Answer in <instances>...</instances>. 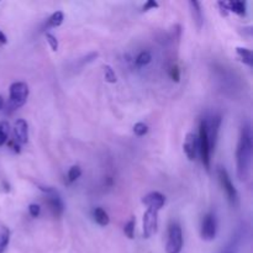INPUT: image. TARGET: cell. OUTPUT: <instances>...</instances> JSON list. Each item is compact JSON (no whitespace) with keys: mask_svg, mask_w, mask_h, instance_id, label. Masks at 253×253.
Returning a JSON list of instances; mask_svg holds the SVG:
<instances>
[{"mask_svg":"<svg viewBox=\"0 0 253 253\" xmlns=\"http://www.w3.org/2000/svg\"><path fill=\"white\" fill-rule=\"evenodd\" d=\"M252 163V132L250 124H245L241 128L240 139L236 148V168L241 182H246L251 174Z\"/></svg>","mask_w":253,"mask_h":253,"instance_id":"cell-1","label":"cell"},{"mask_svg":"<svg viewBox=\"0 0 253 253\" xmlns=\"http://www.w3.org/2000/svg\"><path fill=\"white\" fill-rule=\"evenodd\" d=\"M29 97V86L24 82H15L9 88V99L13 109L21 107L26 103Z\"/></svg>","mask_w":253,"mask_h":253,"instance_id":"cell-2","label":"cell"},{"mask_svg":"<svg viewBox=\"0 0 253 253\" xmlns=\"http://www.w3.org/2000/svg\"><path fill=\"white\" fill-rule=\"evenodd\" d=\"M183 247V232L182 227L177 222L169 225L168 229V238L166 245V252L167 253H180Z\"/></svg>","mask_w":253,"mask_h":253,"instance_id":"cell-3","label":"cell"},{"mask_svg":"<svg viewBox=\"0 0 253 253\" xmlns=\"http://www.w3.org/2000/svg\"><path fill=\"white\" fill-rule=\"evenodd\" d=\"M199 152L201 156V162L206 169L210 168V156H211V149H210L209 140H208V132H206V123L205 120H201L200 126H199Z\"/></svg>","mask_w":253,"mask_h":253,"instance_id":"cell-4","label":"cell"},{"mask_svg":"<svg viewBox=\"0 0 253 253\" xmlns=\"http://www.w3.org/2000/svg\"><path fill=\"white\" fill-rule=\"evenodd\" d=\"M217 178H219V182L221 184L222 189L226 193L230 204L236 208L238 205V193L236 190L235 186L232 184V182H231V179H230L229 173H227V170L224 167L217 168Z\"/></svg>","mask_w":253,"mask_h":253,"instance_id":"cell-5","label":"cell"},{"mask_svg":"<svg viewBox=\"0 0 253 253\" xmlns=\"http://www.w3.org/2000/svg\"><path fill=\"white\" fill-rule=\"evenodd\" d=\"M42 190L46 193L47 195V204L50 206L51 212L53 214L55 217H60L61 215L64 211V204H63L62 198L58 195L57 191H55L53 189L50 188H41Z\"/></svg>","mask_w":253,"mask_h":253,"instance_id":"cell-6","label":"cell"},{"mask_svg":"<svg viewBox=\"0 0 253 253\" xmlns=\"http://www.w3.org/2000/svg\"><path fill=\"white\" fill-rule=\"evenodd\" d=\"M158 226V210L147 209L144 214V236L149 238L157 232Z\"/></svg>","mask_w":253,"mask_h":253,"instance_id":"cell-7","label":"cell"},{"mask_svg":"<svg viewBox=\"0 0 253 253\" xmlns=\"http://www.w3.org/2000/svg\"><path fill=\"white\" fill-rule=\"evenodd\" d=\"M200 235L204 241H212L216 236V219L212 212H209L204 216Z\"/></svg>","mask_w":253,"mask_h":253,"instance_id":"cell-8","label":"cell"},{"mask_svg":"<svg viewBox=\"0 0 253 253\" xmlns=\"http://www.w3.org/2000/svg\"><path fill=\"white\" fill-rule=\"evenodd\" d=\"M142 203L147 205V209H154L159 211L165 205L166 198L163 194L158 193V191H152L142 199Z\"/></svg>","mask_w":253,"mask_h":253,"instance_id":"cell-9","label":"cell"},{"mask_svg":"<svg viewBox=\"0 0 253 253\" xmlns=\"http://www.w3.org/2000/svg\"><path fill=\"white\" fill-rule=\"evenodd\" d=\"M14 136L19 144H26L29 140V125L25 120L19 119L14 124Z\"/></svg>","mask_w":253,"mask_h":253,"instance_id":"cell-10","label":"cell"},{"mask_svg":"<svg viewBox=\"0 0 253 253\" xmlns=\"http://www.w3.org/2000/svg\"><path fill=\"white\" fill-rule=\"evenodd\" d=\"M196 147H198L196 136L191 132L187 133L186 141H184V145H183V149H184V153L188 157L189 161H194L195 159Z\"/></svg>","mask_w":253,"mask_h":253,"instance_id":"cell-11","label":"cell"},{"mask_svg":"<svg viewBox=\"0 0 253 253\" xmlns=\"http://www.w3.org/2000/svg\"><path fill=\"white\" fill-rule=\"evenodd\" d=\"M189 8H190V13H191V16H193L194 22L196 24L198 29H201L204 20H203V13H201L200 3H199V1H194V0H191V1H189Z\"/></svg>","mask_w":253,"mask_h":253,"instance_id":"cell-12","label":"cell"},{"mask_svg":"<svg viewBox=\"0 0 253 253\" xmlns=\"http://www.w3.org/2000/svg\"><path fill=\"white\" fill-rule=\"evenodd\" d=\"M10 241V230L6 226H0V253H4Z\"/></svg>","mask_w":253,"mask_h":253,"instance_id":"cell-13","label":"cell"},{"mask_svg":"<svg viewBox=\"0 0 253 253\" xmlns=\"http://www.w3.org/2000/svg\"><path fill=\"white\" fill-rule=\"evenodd\" d=\"M236 53H237L240 60L242 61L245 64L252 67L253 56H252V52H251V50H248V48H245V47H237L236 48Z\"/></svg>","mask_w":253,"mask_h":253,"instance_id":"cell-14","label":"cell"},{"mask_svg":"<svg viewBox=\"0 0 253 253\" xmlns=\"http://www.w3.org/2000/svg\"><path fill=\"white\" fill-rule=\"evenodd\" d=\"M93 215H94L95 221H97L100 226H106V225H109L110 222L109 215H107V212L105 211L104 209H102V208H97V209L93 211Z\"/></svg>","mask_w":253,"mask_h":253,"instance_id":"cell-15","label":"cell"},{"mask_svg":"<svg viewBox=\"0 0 253 253\" xmlns=\"http://www.w3.org/2000/svg\"><path fill=\"white\" fill-rule=\"evenodd\" d=\"M229 11L238 14V15H246V3L245 1H229L227 3Z\"/></svg>","mask_w":253,"mask_h":253,"instance_id":"cell-16","label":"cell"},{"mask_svg":"<svg viewBox=\"0 0 253 253\" xmlns=\"http://www.w3.org/2000/svg\"><path fill=\"white\" fill-rule=\"evenodd\" d=\"M152 61V55L149 51H142V52L139 53V56L136 57L135 62L137 67H145L148 63H151Z\"/></svg>","mask_w":253,"mask_h":253,"instance_id":"cell-17","label":"cell"},{"mask_svg":"<svg viewBox=\"0 0 253 253\" xmlns=\"http://www.w3.org/2000/svg\"><path fill=\"white\" fill-rule=\"evenodd\" d=\"M9 128H10V126H9L8 121H1L0 123V146L5 145L6 141H8Z\"/></svg>","mask_w":253,"mask_h":253,"instance_id":"cell-18","label":"cell"},{"mask_svg":"<svg viewBox=\"0 0 253 253\" xmlns=\"http://www.w3.org/2000/svg\"><path fill=\"white\" fill-rule=\"evenodd\" d=\"M63 20H64V15H63L62 11H56V13L52 14L51 18L48 19V25L52 27H58L62 25Z\"/></svg>","mask_w":253,"mask_h":253,"instance_id":"cell-19","label":"cell"},{"mask_svg":"<svg viewBox=\"0 0 253 253\" xmlns=\"http://www.w3.org/2000/svg\"><path fill=\"white\" fill-rule=\"evenodd\" d=\"M81 174H82L81 167H79V166H73L71 169L68 170V180H69L71 183L76 182V180L81 177Z\"/></svg>","mask_w":253,"mask_h":253,"instance_id":"cell-20","label":"cell"},{"mask_svg":"<svg viewBox=\"0 0 253 253\" xmlns=\"http://www.w3.org/2000/svg\"><path fill=\"white\" fill-rule=\"evenodd\" d=\"M124 232L130 240H132L133 236H135V220L131 219L130 221H127V224L124 227Z\"/></svg>","mask_w":253,"mask_h":253,"instance_id":"cell-21","label":"cell"},{"mask_svg":"<svg viewBox=\"0 0 253 253\" xmlns=\"http://www.w3.org/2000/svg\"><path fill=\"white\" fill-rule=\"evenodd\" d=\"M238 237H233L231 242L221 251V253H237V246H238Z\"/></svg>","mask_w":253,"mask_h":253,"instance_id":"cell-22","label":"cell"},{"mask_svg":"<svg viewBox=\"0 0 253 253\" xmlns=\"http://www.w3.org/2000/svg\"><path fill=\"white\" fill-rule=\"evenodd\" d=\"M104 77H105V81L109 82V83H115V82H116L115 72L110 65H104Z\"/></svg>","mask_w":253,"mask_h":253,"instance_id":"cell-23","label":"cell"},{"mask_svg":"<svg viewBox=\"0 0 253 253\" xmlns=\"http://www.w3.org/2000/svg\"><path fill=\"white\" fill-rule=\"evenodd\" d=\"M147 131H148V127H147L146 124L144 123H137L135 124V126H133V132H135V135L140 136V137L146 135Z\"/></svg>","mask_w":253,"mask_h":253,"instance_id":"cell-24","label":"cell"},{"mask_svg":"<svg viewBox=\"0 0 253 253\" xmlns=\"http://www.w3.org/2000/svg\"><path fill=\"white\" fill-rule=\"evenodd\" d=\"M46 40H47L48 44H50L51 50L55 51L56 52V51L58 50V41H57V39H56V36H53L52 34L47 32V34H46Z\"/></svg>","mask_w":253,"mask_h":253,"instance_id":"cell-25","label":"cell"},{"mask_svg":"<svg viewBox=\"0 0 253 253\" xmlns=\"http://www.w3.org/2000/svg\"><path fill=\"white\" fill-rule=\"evenodd\" d=\"M29 212L32 217H39L40 214H41V208L37 204H30Z\"/></svg>","mask_w":253,"mask_h":253,"instance_id":"cell-26","label":"cell"},{"mask_svg":"<svg viewBox=\"0 0 253 253\" xmlns=\"http://www.w3.org/2000/svg\"><path fill=\"white\" fill-rule=\"evenodd\" d=\"M158 3L157 1H154V0H149V1H147L146 4H145L144 6H142V10L144 11H148V10H154V9L158 8Z\"/></svg>","mask_w":253,"mask_h":253,"instance_id":"cell-27","label":"cell"},{"mask_svg":"<svg viewBox=\"0 0 253 253\" xmlns=\"http://www.w3.org/2000/svg\"><path fill=\"white\" fill-rule=\"evenodd\" d=\"M170 77H172L173 81L179 82L180 72H179V68H178V65H173V67L170 68Z\"/></svg>","mask_w":253,"mask_h":253,"instance_id":"cell-28","label":"cell"},{"mask_svg":"<svg viewBox=\"0 0 253 253\" xmlns=\"http://www.w3.org/2000/svg\"><path fill=\"white\" fill-rule=\"evenodd\" d=\"M219 8H220V11H221V14L224 16H226L227 14H229V8H227V3L226 1H219Z\"/></svg>","mask_w":253,"mask_h":253,"instance_id":"cell-29","label":"cell"},{"mask_svg":"<svg viewBox=\"0 0 253 253\" xmlns=\"http://www.w3.org/2000/svg\"><path fill=\"white\" fill-rule=\"evenodd\" d=\"M6 42H8V37H6L5 34L0 30V44H5Z\"/></svg>","mask_w":253,"mask_h":253,"instance_id":"cell-30","label":"cell"},{"mask_svg":"<svg viewBox=\"0 0 253 253\" xmlns=\"http://www.w3.org/2000/svg\"><path fill=\"white\" fill-rule=\"evenodd\" d=\"M3 107H4V99L3 97L0 95V110H3Z\"/></svg>","mask_w":253,"mask_h":253,"instance_id":"cell-31","label":"cell"}]
</instances>
